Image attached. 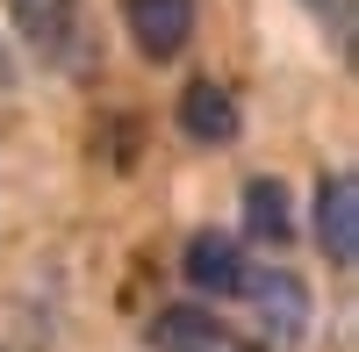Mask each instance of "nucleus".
Here are the masks:
<instances>
[{"label": "nucleus", "mask_w": 359, "mask_h": 352, "mask_svg": "<svg viewBox=\"0 0 359 352\" xmlns=\"http://www.w3.org/2000/svg\"><path fill=\"white\" fill-rule=\"evenodd\" d=\"M237 295L252 302V324H259V345H273V352H294L309 338V287L294 280L287 266H252L245 273V287H237Z\"/></svg>", "instance_id": "f257e3e1"}, {"label": "nucleus", "mask_w": 359, "mask_h": 352, "mask_svg": "<svg viewBox=\"0 0 359 352\" xmlns=\"http://www.w3.org/2000/svg\"><path fill=\"white\" fill-rule=\"evenodd\" d=\"M316 252L338 273L359 266V172H331L316 187Z\"/></svg>", "instance_id": "f03ea898"}, {"label": "nucleus", "mask_w": 359, "mask_h": 352, "mask_svg": "<svg viewBox=\"0 0 359 352\" xmlns=\"http://www.w3.org/2000/svg\"><path fill=\"white\" fill-rule=\"evenodd\" d=\"M252 273V259L237 238H223V230H201V238H187V252H180V280L194 287V295H237Z\"/></svg>", "instance_id": "7ed1b4c3"}, {"label": "nucleus", "mask_w": 359, "mask_h": 352, "mask_svg": "<svg viewBox=\"0 0 359 352\" xmlns=\"http://www.w3.org/2000/svg\"><path fill=\"white\" fill-rule=\"evenodd\" d=\"M123 22H130L137 50L151 57V65H165V57H180L187 36H194V0H123Z\"/></svg>", "instance_id": "20e7f679"}, {"label": "nucleus", "mask_w": 359, "mask_h": 352, "mask_svg": "<svg viewBox=\"0 0 359 352\" xmlns=\"http://www.w3.org/2000/svg\"><path fill=\"white\" fill-rule=\"evenodd\" d=\"M144 345L151 352H245L208 309H194V302H180V309H158L151 316V331H144Z\"/></svg>", "instance_id": "39448f33"}, {"label": "nucleus", "mask_w": 359, "mask_h": 352, "mask_svg": "<svg viewBox=\"0 0 359 352\" xmlns=\"http://www.w3.org/2000/svg\"><path fill=\"white\" fill-rule=\"evenodd\" d=\"M180 130H187L194 144H230V137H237V101H230V86L187 79V94H180Z\"/></svg>", "instance_id": "423d86ee"}, {"label": "nucleus", "mask_w": 359, "mask_h": 352, "mask_svg": "<svg viewBox=\"0 0 359 352\" xmlns=\"http://www.w3.org/2000/svg\"><path fill=\"white\" fill-rule=\"evenodd\" d=\"M8 15H15L29 50H43V57L72 50V0H8Z\"/></svg>", "instance_id": "0eeeda50"}, {"label": "nucleus", "mask_w": 359, "mask_h": 352, "mask_svg": "<svg viewBox=\"0 0 359 352\" xmlns=\"http://www.w3.org/2000/svg\"><path fill=\"white\" fill-rule=\"evenodd\" d=\"M245 230L259 245H287L294 238V223H287V187L280 180H252L245 187Z\"/></svg>", "instance_id": "6e6552de"}, {"label": "nucleus", "mask_w": 359, "mask_h": 352, "mask_svg": "<svg viewBox=\"0 0 359 352\" xmlns=\"http://www.w3.org/2000/svg\"><path fill=\"white\" fill-rule=\"evenodd\" d=\"M302 8H316L323 22H331V29H338V36H352V22H345V0H302Z\"/></svg>", "instance_id": "1a4fd4ad"}, {"label": "nucleus", "mask_w": 359, "mask_h": 352, "mask_svg": "<svg viewBox=\"0 0 359 352\" xmlns=\"http://www.w3.org/2000/svg\"><path fill=\"white\" fill-rule=\"evenodd\" d=\"M0 86H8V57H0Z\"/></svg>", "instance_id": "9d476101"}]
</instances>
